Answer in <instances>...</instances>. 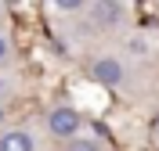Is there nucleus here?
I'll return each instance as SVG.
<instances>
[{"label": "nucleus", "instance_id": "nucleus-1", "mask_svg": "<svg viewBox=\"0 0 159 151\" xmlns=\"http://www.w3.org/2000/svg\"><path fill=\"white\" fill-rule=\"evenodd\" d=\"M80 111L76 108H54L47 115V130L54 133V137H76V130H80Z\"/></svg>", "mask_w": 159, "mask_h": 151}, {"label": "nucleus", "instance_id": "nucleus-2", "mask_svg": "<svg viewBox=\"0 0 159 151\" xmlns=\"http://www.w3.org/2000/svg\"><path fill=\"white\" fill-rule=\"evenodd\" d=\"M94 79L98 83H105V86H116V83H123V65H119L116 58H101V61H94Z\"/></svg>", "mask_w": 159, "mask_h": 151}, {"label": "nucleus", "instance_id": "nucleus-3", "mask_svg": "<svg viewBox=\"0 0 159 151\" xmlns=\"http://www.w3.org/2000/svg\"><path fill=\"white\" fill-rule=\"evenodd\" d=\"M0 151H36V144L25 130H4L0 133Z\"/></svg>", "mask_w": 159, "mask_h": 151}, {"label": "nucleus", "instance_id": "nucleus-4", "mask_svg": "<svg viewBox=\"0 0 159 151\" xmlns=\"http://www.w3.org/2000/svg\"><path fill=\"white\" fill-rule=\"evenodd\" d=\"M94 18H98V25H116L119 18V4H94Z\"/></svg>", "mask_w": 159, "mask_h": 151}, {"label": "nucleus", "instance_id": "nucleus-5", "mask_svg": "<svg viewBox=\"0 0 159 151\" xmlns=\"http://www.w3.org/2000/svg\"><path fill=\"white\" fill-rule=\"evenodd\" d=\"M69 151H98V148H94L90 141H72V144H69Z\"/></svg>", "mask_w": 159, "mask_h": 151}, {"label": "nucleus", "instance_id": "nucleus-6", "mask_svg": "<svg viewBox=\"0 0 159 151\" xmlns=\"http://www.w3.org/2000/svg\"><path fill=\"white\" fill-rule=\"evenodd\" d=\"M7 54H11V47H7V40H4V36H0V65L7 61Z\"/></svg>", "mask_w": 159, "mask_h": 151}, {"label": "nucleus", "instance_id": "nucleus-7", "mask_svg": "<svg viewBox=\"0 0 159 151\" xmlns=\"http://www.w3.org/2000/svg\"><path fill=\"white\" fill-rule=\"evenodd\" d=\"M4 115H7V111H4V104H0V122H4Z\"/></svg>", "mask_w": 159, "mask_h": 151}]
</instances>
